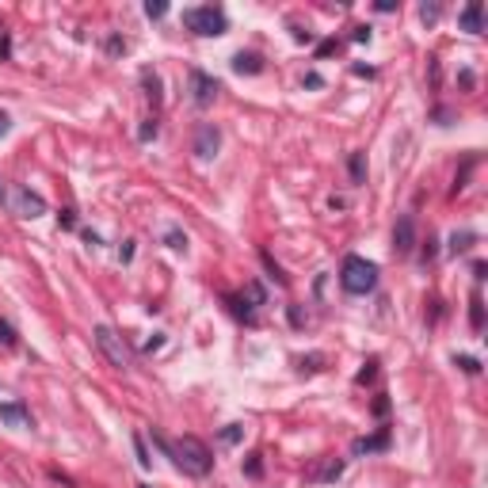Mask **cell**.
Listing matches in <instances>:
<instances>
[{"instance_id": "1", "label": "cell", "mask_w": 488, "mask_h": 488, "mask_svg": "<svg viewBox=\"0 0 488 488\" xmlns=\"http://www.w3.org/2000/svg\"><path fill=\"white\" fill-rule=\"evenodd\" d=\"M152 439H157V446L164 450L183 473H191V477H206V473L214 469V454L206 450L202 439H195V435H183V439H175V442H168L164 435H152Z\"/></svg>"}, {"instance_id": "2", "label": "cell", "mask_w": 488, "mask_h": 488, "mask_svg": "<svg viewBox=\"0 0 488 488\" xmlns=\"http://www.w3.org/2000/svg\"><path fill=\"white\" fill-rule=\"evenodd\" d=\"M340 286L347 290V294H370V290L378 286V267L363 256H347L340 267Z\"/></svg>"}, {"instance_id": "3", "label": "cell", "mask_w": 488, "mask_h": 488, "mask_svg": "<svg viewBox=\"0 0 488 488\" xmlns=\"http://www.w3.org/2000/svg\"><path fill=\"white\" fill-rule=\"evenodd\" d=\"M183 27L195 31V35L214 38V35H225V31H229V19H225L221 8L202 4V8H187V12H183Z\"/></svg>"}, {"instance_id": "4", "label": "cell", "mask_w": 488, "mask_h": 488, "mask_svg": "<svg viewBox=\"0 0 488 488\" xmlns=\"http://www.w3.org/2000/svg\"><path fill=\"white\" fill-rule=\"evenodd\" d=\"M96 347L103 351V358L114 366V370H130V351H126V343H122V336L114 332L111 324H96Z\"/></svg>"}, {"instance_id": "5", "label": "cell", "mask_w": 488, "mask_h": 488, "mask_svg": "<svg viewBox=\"0 0 488 488\" xmlns=\"http://www.w3.org/2000/svg\"><path fill=\"white\" fill-rule=\"evenodd\" d=\"M221 84L214 80L210 73H202V69H191V99H195L198 107H210L214 99H218Z\"/></svg>"}, {"instance_id": "6", "label": "cell", "mask_w": 488, "mask_h": 488, "mask_svg": "<svg viewBox=\"0 0 488 488\" xmlns=\"http://www.w3.org/2000/svg\"><path fill=\"white\" fill-rule=\"evenodd\" d=\"M393 252L397 256H412L416 252V218L412 214H401L393 225Z\"/></svg>"}, {"instance_id": "7", "label": "cell", "mask_w": 488, "mask_h": 488, "mask_svg": "<svg viewBox=\"0 0 488 488\" xmlns=\"http://www.w3.org/2000/svg\"><path fill=\"white\" fill-rule=\"evenodd\" d=\"M218 145H221V130L214 126V122H202V126L195 130V152H198V160H214Z\"/></svg>"}, {"instance_id": "8", "label": "cell", "mask_w": 488, "mask_h": 488, "mask_svg": "<svg viewBox=\"0 0 488 488\" xmlns=\"http://www.w3.org/2000/svg\"><path fill=\"white\" fill-rule=\"evenodd\" d=\"M15 206H19L23 218H38V214H46V198H42V195H35V191H27V187L15 195Z\"/></svg>"}, {"instance_id": "9", "label": "cell", "mask_w": 488, "mask_h": 488, "mask_svg": "<svg viewBox=\"0 0 488 488\" xmlns=\"http://www.w3.org/2000/svg\"><path fill=\"white\" fill-rule=\"evenodd\" d=\"M462 31H469V35H480V31H485V8H480V0L465 4V12H462Z\"/></svg>"}, {"instance_id": "10", "label": "cell", "mask_w": 488, "mask_h": 488, "mask_svg": "<svg viewBox=\"0 0 488 488\" xmlns=\"http://www.w3.org/2000/svg\"><path fill=\"white\" fill-rule=\"evenodd\" d=\"M233 73H248V76H256V73H263V58H259V53H236V58H233Z\"/></svg>"}, {"instance_id": "11", "label": "cell", "mask_w": 488, "mask_h": 488, "mask_svg": "<svg viewBox=\"0 0 488 488\" xmlns=\"http://www.w3.org/2000/svg\"><path fill=\"white\" fill-rule=\"evenodd\" d=\"M0 419H4V424H12V427H27L31 424V412L23 408V404L8 401V404H0Z\"/></svg>"}, {"instance_id": "12", "label": "cell", "mask_w": 488, "mask_h": 488, "mask_svg": "<svg viewBox=\"0 0 488 488\" xmlns=\"http://www.w3.org/2000/svg\"><path fill=\"white\" fill-rule=\"evenodd\" d=\"M385 446H389V431L381 427V431L370 435V439H355V446H351V450H355V454H370V450H385Z\"/></svg>"}, {"instance_id": "13", "label": "cell", "mask_w": 488, "mask_h": 488, "mask_svg": "<svg viewBox=\"0 0 488 488\" xmlns=\"http://www.w3.org/2000/svg\"><path fill=\"white\" fill-rule=\"evenodd\" d=\"M141 84H145V96H149V103L160 107V99H164V96H160V76L152 73V69H141Z\"/></svg>"}, {"instance_id": "14", "label": "cell", "mask_w": 488, "mask_h": 488, "mask_svg": "<svg viewBox=\"0 0 488 488\" xmlns=\"http://www.w3.org/2000/svg\"><path fill=\"white\" fill-rule=\"evenodd\" d=\"M469 320H473V332L485 328V302H480V294H473V302H469Z\"/></svg>"}, {"instance_id": "15", "label": "cell", "mask_w": 488, "mask_h": 488, "mask_svg": "<svg viewBox=\"0 0 488 488\" xmlns=\"http://www.w3.org/2000/svg\"><path fill=\"white\" fill-rule=\"evenodd\" d=\"M340 473H343V462H336V458H328V462H324V465H320V469H317V480H336V477H340Z\"/></svg>"}, {"instance_id": "16", "label": "cell", "mask_w": 488, "mask_h": 488, "mask_svg": "<svg viewBox=\"0 0 488 488\" xmlns=\"http://www.w3.org/2000/svg\"><path fill=\"white\" fill-rule=\"evenodd\" d=\"M134 450H137V465H141V469H149L152 458H149V450H145V439H141V435H134Z\"/></svg>"}, {"instance_id": "17", "label": "cell", "mask_w": 488, "mask_h": 488, "mask_svg": "<svg viewBox=\"0 0 488 488\" xmlns=\"http://www.w3.org/2000/svg\"><path fill=\"white\" fill-rule=\"evenodd\" d=\"M363 175H366L363 152H351V180H355V183H363Z\"/></svg>"}, {"instance_id": "18", "label": "cell", "mask_w": 488, "mask_h": 488, "mask_svg": "<svg viewBox=\"0 0 488 488\" xmlns=\"http://www.w3.org/2000/svg\"><path fill=\"white\" fill-rule=\"evenodd\" d=\"M473 244V233H454L450 236V252H465Z\"/></svg>"}, {"instance_id": "19", "label": "cell", "mask_w": 488, "mask_h": 488, "mask_svg": "<svg viewBox=\"0 0 488 488\" xmlns=\"http://www.w3.org/2000/svg\"><path fill=\"white\" fill-rule=\"evenodd\" d=\"M168 248H175V252H187V236H183L180 229H168Z\"/></svg>"}, {"instance_id": "20", "label": "cell", "mask_w": 488, "mask_h": 488, "mask_svg": "<svg viewBox=\"0 0 488 488\" xmlns=\"http://www.w3.org/2000/svg\"><path fill=\"white\" fill-rule=\"evenodd\" d=\"M157 130H160V126H157V119H145V122H141V130H137V137H141V141H152V137H157Z\"/></svg>"}, {"instance_id": "21", "label": "cell", "mask_w": 488, "mask_h": 488, "mask_svg": "<svg viewBox=\"0 0 488 488\" xmlns=\"http://www.w3.org/2000/svg\"><path fill=\"white\" fill-rule=\"evenodd\" d=\"M374 374H378V358H370V363L358 370V385H366V381H374Z\"/></svg>"}, {"instance_id": "22", "label": "cell", "mask_w": 488, "mask_h": 488, "mask_svg": "<svg viewBox=\"0 0 488 488\" xmlns=\"http://www.w3.org/2000/svg\"><path fill=\"white\" fill-rule=\"evenodd\" d=\"M0 343H4V347H15V332H12L8 320H0Z\"/></svg>"}, {"instance_id": "23", "label": "cell", "mask_w": 488, "mask_h": 488, "mask_svg": "<svg viewBox=\"0 0 488 488\" xmlns=\"http://www.w3.org/2000/svg\"><path fill=\"white\" fill-rule=\"evenodd\" d=\"M419 19L435 23V19H439V4H419Z\"/></svg>"}, {"instance_id": "24", "label": "cell", "mask_w": 488, "mask_h": 488, "mask_svg": "<svg viewBox=\"0 0 488 488\" xmlns=\"http://www.w3.org/2000/svg\"><path fill=\"white\" fill-rule=\"evenodd\" d=\"M241 435H244V427H236V424H229V427H225V431H221V442H229V446H233V442H236V439H241Z\"/></svg>"}, {"instance_id": "25", "label": "cell", "mask_w": 488, "mask_h": 488, "mask_svg": "<svg viewBox=\"0 0 488 488\" xmlns=\"http://www.w3.org/2000/svg\"><path fill=\"white\" fill-rule=\"evenodd\" d=\"M164 12H168V4H164V0H157V4L149 0V4H145V15H149V19H160Z\"/></svg>"}, {"instance_id": "26", "label": "cell", "mask_w": 488, "mask_h": 488, "mask_svg": "<svg viewBox=\"0 0 488 488\" xmlns=\"http://www.w3.org/2000/svg\"><path fill=\"white\" fill-rule=\"evenodd\" d=\"M458 366H462L465 374H477L480 370V363H477V358H469V355H458Z\"/></svg>"}, {"instance_id": "27", "label": "cell", "mask_w": 488, "mask_h": 488, "mask_svg": "<svg viewBox=\"0 0 488 488\" xmlns=\"http://www.w3.org/2000/svg\"><path fill=\"white\" fill-rule=\"evenodd\" d=\"M320 366H324V358H320V355H309V358H302V374H305V370L313 374V370H320Z\"/></svg>"}, {"instance_id": "28", "label": "cell", "mask_w": 488, "mask_h": 488, "mask_svg": "<svg viewBox=\"0 0 488 488\" xmlns=\"http://www.w3.org/2000/svg\"><path fill=\"white\" fill-rule=\"evenodd\" d=\"M259 473H263V465H259L256 454H252V458H248V477H259Z\"/></svg>"}, {"instance_id": "29", "label": "cell", "mask_w": 488, "mask_h": 488, "mask_svg": "<svg viewBox=\"0 0 488 488\" xmlns=\"http://www.w3.org/2000/svg\"><path fill=\"white\" fill-rule=\"evenodd\" d=\"M385 412H389V401H385V397H378V401H374V416H385Z\"/></svg>"}, {"instance_id": "30", "label": "cell", "mask_w": 488, "mask_h": 488, "mask_svg": "<svg viewBox=\"0 0 488 488\" xmlns=\"http://www.w3.org/2000/svg\"><path fill=\"white\" fill-rule=\"evenodd\" d=\"M61 225H65V229H73V225H76V218H73V210H61Z\"/></svg>"}, {"instance_id": "31", "label": "cell", "mask_w": 488, "mask_h": 488, "mask_svg": "<svg viewBox=\"0 0 488 488\" xmlns=\"http://www.w3.org/2000/svg\"><path fill=\"white\" fill-rule=\"evenodd\" d=\"M431 259H435V241H431V236H427V248H424V263H431Z\"/></svg>"}, {"instance_id": "32", "label": "cell", "mask_w": 488, "mask_h": 488, "mask_svg": "<svg viewBox=\"0 0 488 488\" xmlns=\"http://www.w3.org/2000/svg\"><path fill=\"white\" fill-rule=\"evenodd\" d=\"M485 271H488L485 259H477V263H473V279H485Z\"/></svg>"}, {"instance_id": "33", "label": "cell", "mask_w": 488, "mask_h": 488, "mask_svg": "<svg viewBox=\"0 0 488 488\" xmlns=\"http://www.w3.org/2000/svg\"><path fill=\"white\" fill-rule=\"evenodd\" d=\"M370 38V27H355V42H366Z\"/></svg>"}, {"instance_id": "34", "label": "cell", "mask_w": 488, "mask_h": 488, "mask_svg": "<svg viewBox=\"0 0 488 488\" xmlns=\"http://www.w3.org/2000/svg\"><path fill=\"white\" fill-rule=\"evenodd\" d=\"M0 134H8V114H0Z\"/></svg>"}, {"instance_id": "35", "label": "cell", "mask_w": 488, "mask_h": 488, "mask_svg": "<svg viewBox=\"0 0 488 488\" xmlns=\"http://www.w3.org/2000/svg\"><path fill=\"white\" fill-rule=\"evenodd\" d=\"M0 202H4V187H0Z\"/></svg>"}, {"instance_id": "36", "label": "cell", "mask_w": 488, "mask_h": 488, "mask_svg": "<svg viewBox=\"0 0 488 488\" xmlns=\"http://www.w3.org/2000/svg\"><path fill=\"white\" fill-rule=\"evenodd\" d=\"M141 488H149V485H141Z\"/></svg>"}]
</instances>
